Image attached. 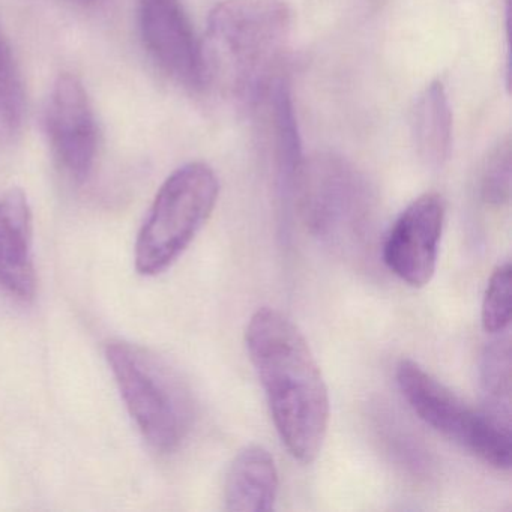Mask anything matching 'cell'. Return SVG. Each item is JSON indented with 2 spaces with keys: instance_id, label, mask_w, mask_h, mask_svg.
I'll use <instances>...</instances> for the list:
<instances>
[{
  "instance_id": "obj_1",
  "label": "cell",
  "mask_w": 512,
  "mask_h": 512,
  "mask_svg": "<svg viewBox=\"0 0 512 512\" xmlns=\"http://www.w3.org/2000/svg\"><path fill=\"white\" fill-rule=\"evenodd\" d=\"M245 346L281 442L295 460L313 463L328 433L331 401L307 340L289 317L263 307L248 320Z\"/></svg>"
},
{
  "instance_id": "obj_2",
  "label": "cell",
  "mask_w": 512,
  "mask_h": 512,
  "mask_svg": "<svg viewBox=\"0 0 512 512\" xmlns=\"http://www.w3.org/2000/svg\"><path fill=\"white\" fill-rule=\"evenodd\" d=\"M292 28L286 0H223L208 17L202 43L205 88L259 103L280 74Z\"/></svg>"
},
{
  "instance_id": "obj_3",
  "label": "cell",
  "mask_w": 512,
  "mask_h": 512,
  "mask_svg": "<svg viewBox=\"0 0 512 512\" xmlns=\"http://www.w3.org/2000/svg\"><path fill=\"white\" fill-rule=\"evenodd\" d=\"M106 358L146 442L164 454L176 451L196 416L193 394L181 373L157 353L128 341H112Z\"/></svg>"
},
{
  "instance_id": "obj_4",
  "label": "cell",
  "mask_w": 512,
  "mask_h": 512,
  "mask_svg": "<svg viewBox=\"0 0 512 512\" xmlns=\"http://www.w3.org/2000/svg\"><path fill=\"white\" fill-rule=\"evenodd\" d=\"M220 181L205 163H188L166 179L136 242V268L142 275L169 269L190 247L214 212Z\"/></svg>"
},
{
  "instance_id": "obj_5",
  "label": "cell",
  "mask_w": 512,
  "mask_h": 512,
  "mask_svg": "<svg viewBox=\"0 0 512 512\" xmlns=\"http://www.w3.org/2000/svg\"><path fill=\"white\" fill-rule=\"evenodd\" d=\"M395 377L404 400L428 427L488 466L511 469V427L473 409L412 359H401Z\"/></svg>"
},
{
  "instance_id": "obj_6",
  "label": "cell",
  "mask_w": 512,
  "mask_h": 512,
  "mask_svg": "<svg viewBox=\"0 0 512 512\" xmlns=\"http://www.w3.org/2000/svg\"><path fill=\"white\" fill-rule=\"evenodd\" d=\"M305 224L332 241L355 236L370 211V193L358 170L335 155L302 161L295 190Z\"/></svg>"
},
{
  "instance_id": "obj_7",
  "label": "cell",
  "mask_w": 512,
  "mask_h": 512,
  "mask_svg": "<svg viewBox=\"0 0 512 512\" xmlns=\"http://www.w3.org/2000/svg\"><path fill=\"white\" fill-rule=\"evenodd\" d=\"M46 133L61 169L73 181L85 182L98 155V125L83 83L62 74L53 85L47 104Z\"/></svg>"
},
{
  "instance_id": "obj_8",
  "label": "cell",
  "mask_w": 512,
  "mask_h": 512,
  "mask_svg": "<svg viewBox=\"0 0 512 512\" xmlns=\"http://www.w3.org/2000/svg\"><path fill=\"white\" fill-rule=\"evenodd\" d=\"M445 214L442 196L422 194L398 215L383 241L386 268L410 287L427 286L436 272Z\"/></svg>"
},
{
  "instance_id": "obj_9",
  "label": "cell",
  "mask_w": 512,
  "mask_h": 512,
  "mask_svg": "<svg viewBox=\"0 0 512 512\" xmlns=\"http://www.w3.org/2000/svg\"><path fill=\"white\" fill-rule=\"evenodd\" d=\"M140 34L149 56L173 82L205 88L202 43L179 0H140Z\"/></svg>"
},
{
  "instance_id": "obj_10",
  "label": "cell",
  "mask_w": 512,
  "mask_h": 512,
  "mask_svg": "<svg viewBox=\"0 0 512 512\" xmlns=\"http://www.w3.org/2000/svg\"><path fill=\"white\" fill-rule=\"evenodd\" d=\"M32 211L23 191L0 193V290L31 301L37 289L32 253Z\"/></svg>"
},
{
  "instance_id": "obj_11",
  "label": "cell",
  "mask_w": 512,
  "mask_h": 512,
  "mask_svg": "<svg viewBox=\"0 0 512 512\" xmlns=\"http://www.w3.org/2000/svg\"><path fill=\"white\" fill-rule=\"evenodd\" d=\"M280 478L268 449L260 445L242 448L230 463L224 481V508L233 512L272 511Z\"/></svg>"
},
{
  "instance_id": "obj_12",
  "label": "cell",
  "mask_w": 512,
  "mask_h": 512,
  "mask_svg": "<svg viewBox=\"0 0 512 512\" xmlns=\"http://www.w3.org/2000/svg\"><path fill=\"white\" fill-rule=\"evenodd\" d=\"M413 140L425 164L443 166L451 154L452 112L440 82H431L419 95L413 109Z\"/></svg>"
},
{
  "instance_id": "obj_13",
  "label": "cell",
  "mask_w": 512,
  "mask_h": 512,
  "mask_svg": "<svg viewBox=\"0 0 512 512\" xmlns=\"http://www.w3.org/2000/svg\"><path fill=\"white\" fill-rule=\"evenodd\" d=\"M511 344L508 338L493 341L482 353L481 377L484 412L511 427Z\"/></svg>"
},
{
  "instance_id": "obj_14",
  "label": "cell",
  "mask_w": 512,
  "mask_h": 512,
  "mask_svg": "<svg viewBox=\"0 0 512 512\" xmlns=\"http://www.w3.org/2000/svg\"><path fill=\"white\" fill-rule=\"evenodd\" d=\"M22 76L7 38L0 32V148L14 145L25 125Z\"/></svg>"
},
{
  "instance_id": "obj_15",
  "label": "cell",
  "mask_w": 512,
  "mask_h": 512,
  "mask_svg": "<svg viewBox=\"0 0 512 512\" xmlns=\"http://www.w3.org/2000/svg\"><path fill=\"white\" fill-rule=\"evenodd\" d=\"M512 269L511 263H500L491 272L482 299V328L488 334H502L511 325L512 311Z\"/></svg>"
},
{
  "instance_id": "obj_16",
  "label": "cell",
  "mask_w": 512,
  "mask_h": 512,
  "mask_svg": "<svg viewBox=\"0 0 512 512\" xmlns=\"http://www.w3.org/2000/svg\"><path fill=\"white\" fill-rule=\"evenodd\" d=\"M481 197L487 205L503 206L511 199V142H500L488 155L481 175Z\"/></svg>"
},
{
  "instance_id": "obj_17",
  "label": "cell",
  "mask_w": 512,
  "mask_h": 512,
  "mask_svg": "<svg viewBox=\"0 0 512 512\" xmlns=\"http://www.w3.org/2000/svg\"><path fill=\"white\" fill-rule=\"evenodd\" d=\"M76 4L85 5V7H89V5H97L100 4L101 0H73Z\"/></svg>"
}]
</instances>
